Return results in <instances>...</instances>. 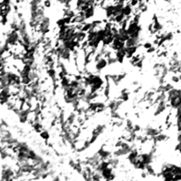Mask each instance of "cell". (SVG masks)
<instances>
[{"label": "cell", "instance_id": "cell-1", "mask_svg": "<svg viewBox=\"0 0 181 181\" xmlns=\"http://www.w3.org/2000/svg\"><path fill=\"white\" fill-rule=\"evenodd\" d=\"M42 5L45 8H50L51 6V0H44Z\"/></svg>", "mask_w": 181, "mask_h": 181}]
</instances>
